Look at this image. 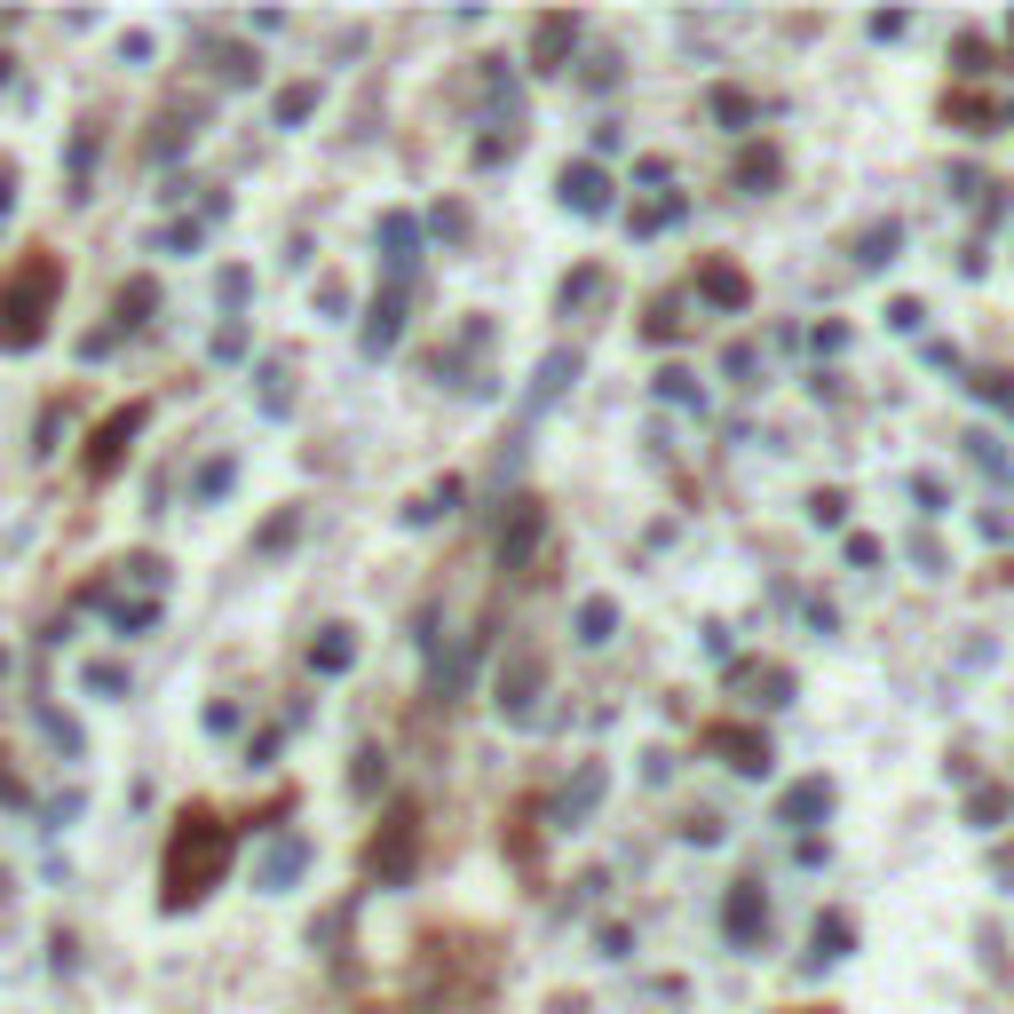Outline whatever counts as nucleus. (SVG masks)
Wrapping results in <instances>:
<instances>
[{"mask_svg":"<svg viewBox=\"0 0 1014 1014\" xmlns=\"http://www.w3.org/2000/svg\"><path fill=\"white\" fill-rule=\"evenodd\" d=\"M722 927H729V943H753V935L769 927V896H761V880H737V888H729Z\"/></svg>","mask_w":1014,"mask_h":1014,"instance_id":"423d86ee","label":"nucleus"},{"mask_svg":"<svg viewBox=\"0 0 1014 1014\" xmlns=\"http://www.w3.org/2000/svg\"><path fill=\"white\" fill-rule=\"evenodd\" d=\"M215 492H230V460H207V468H198V499H215Z\"/></svg>","mask_w":1014,"mask_h":1014,"instance_id":"bb28decb","label":"nucleus"},{"mask_svg":"<svg viewBox=\"0 0 1014 1014\" xmlns=\"http://www.w3.org/2000/svg\"><path fill=\"white\" fill-rule=\"evenodd\" d=\"M310 112H318V80H293V88L278 95V127H301Z\"/></svg>","mask_w":1014,"mask_h":1014,"instance_id":"6ab92c4d","label":"nucleus"},{"mask_svg":"<svg viewBox=\"0 0 1014 1014\" xmlns=\"http://www.w3.org/2000/svg\"><path fill=\"white\" fill-rule=\"evenodd\" d=\"M222 80L246 88V80H254V56H246V48H222Z\"/></svg>","mask_w":1014,"mask_h":1014,"instance_id":"a878e982","label":"nucleus"},{"mask_svg":"<svg viewBox=\"0 0 1014 1014\" xmlns=\"http://www.w3.org/2000/svg\"><path fill=\"white\" fill-rule=\"evenodd\" d=\"M840 952H849V920H817V952L808 959H840Z\"/></svg>","mask_w":1014,"mask_h":1014,"instance_id":"b1692460","label":"nucleus"},{"mask_svg":"<svg viewBox=\"0 0 1014 1014\" xmlns=\"http://www.w3.org/2000/svg\"><path fill=\"white\" fill-rule=\"evenodd\" d=\"M396 342H404V286H389L373 301V318H365V357H389Z\"/></svg>","mask_w":1014,"mask_h":1014,"instance_id":"0eeeda50","label":"nucleus"},{"mask_svg":"<svg viewBox=\"0 0 1014 1014\" xmlns=\"http://www.w3.org/2000/svg\"><path fill=\"white\" fill-rule=\"evenodd\" d=\"M571 373H579V365H571V357H563V349H555V357H548V365H539V389H531V404H548V396H555V389H563V381H571Z\"/></svg>","mask_w":1014,"mask_h":1014,"instance_id":"5701e85b","label":"nucleus"},{"mask_svg":"<svg viewBox=\"0 0 1014 1014\" xmlns=\"http://www.w3.org/2000/svg\"><path fill=\"white\" fill-rule=\"evenodd\" d=\"M571 41H579V24H571V16H548V24H539V72H555V56H563Z\"/></svg>","mask_w":1014,"mask_h":1014,"instance_id":"a211bd4d","label":"nucleus"},{"mask_svg":"<svg viewBox=\"0 0 1014 1014\" xmlns=\"http://www.w3.org/2000/svg\"><path fill=\"white\" fill-rule=\"evenodd\" d=\"M793 1014H817V1006H793Z\"/></svg>","mask_w":1014,"mask_h":1014,"instance_id":"7c9ffc66","label":"nucleus"},{"mask_svg":"<svg viewBox=\"0 0 1014 1014\" xmlns=\"http://www.w3.org/2000/svg\"><path fill=\"white\" fill-rule=\"evenodd\" d=\"M143 420H151L143 404H119V413H112L104 428L88 436V476H95V484H104V476H119V460H127V445H135V428H143Z\"/></svg>","mask_w":1014,"mask_h":1014,"instance_id":"20e7f679","label":"nucleus"},{"mask_svg":"<svg viewBox=\"0 0 1014 1014\" xmlns=\"http://www.w3.org/2000/svg\"><path fill=\"white\" fill-rule=\"evenodd\" d=\"M88 690H104V698H119V690H127V673H119V666H88Z\"/></svg>","mask_w":1014,"mask_h":1014,"instance_id":"c85d7f7f","label":"nucleus"},{"mask_svg":"<svg viewBox=\"0 0 1014 1014\" xmlns=\"http://www.w3.org/2000/svg\"><path fill=\"white\" fill-rule=\"evenodd\" d=\"M143 310H151V278L119 286V333H135V325H143Z\"/></svg>","mask_w":1014,"mask_h":1014,"instance_id":"4be33fe9","label":"nucleus"},{"mask_svg":"<svg viewBox=\"0 0 1014 1014\" xmlns=\"http://www.w3.org/2000/svg\"><path fill=\"white\" fill-rule=\"evenodd\" d=\"M9 207H16V159H0V222H9Z\"/></svg>","mask_w":1014,"mask_h":1014,"instance_id":"c756f323","label":"nucleus"},{"mask_svg":"<svg viewBox=\"0 0 1014 1014\" xmlns=\"http://www.w3.org/2000/svg\"><path fill=\"white\" fill-rule=\"evenodd\" d=\"M539 539H548V507L516 499V507H507V523H499V571H523L539 555Z\"/></svg>","mask_w":1014,"mask_h":1014,"instance_id":"39448f33","label":"nucleus"},{"mask_svg":"<svg viewBox=\"0 0 1014 1014\" xmlns=\"http://www.w3.org/2000/svg\"><path fill=\"white\" fill-rule=\"evenodd\" d=\"M705 746H714V753H729V769H746V776H769V746H761V737L753 729H705Z\"/></svg>","mask_w":1014,"mask_h":1014,"instance_id":"6e6552de","label":"nucleus"},{"mask_svg":"<svg viewBox=\"0 0 1014 1014\" xmlns=\"http://www.w3.org/2000/svg\"><path fill=\"white\" fill-rule=\"evenodd\" d=\"M222 872H230V825L215 808H183L175 832H166V856H159V903L191 911L207 888H222Z\"/></svg>","mask_w":1014,"mask_h":1014,"instance_id":"f257e3e1","label":"nucleus"},{"mask_svg":"<svg viewBox=\"0 0 1014 1014\" xmlns=\"http://www.w3.org/2000/svg\"><path fill=\"white\" fill-rule=\"evenodd\" d=\"M301 864H310V840H286V849H269V864H262V888H286V880H301Z\"/></svg>","mask_w":1014,"mask_h":1014,"instance_id":"dca6fc26","label":"nucleus"},{"mask_svg":"<svg viewBox=\"0 0 1014 1014\" xmlns=\"http://www.w3.org/2000/svg\"><path fill=\"white\" fill-rule=\"evenodd\" d=\"M349 658H357V634H349V626H325V634L310 642V666H318V673H349Z\"/></svg>","mask_w":1014,"mask_h":1014,"instance_id":"4468645a","label":"nucleus"},{"mask_svg":"<svg viewBox=\"0 0 1014 1014\" xmlns=\"http://www.w3.org/2000/svg\"><path fill=\"white\" fill-rule=\"evenodd\" d=\"M825 808H832V785L808 776V785H793L785 800H776V825H808V817H825Z\"/></svg>","mask_w":1014,"mask_h":1014,"instance_id":"ddd939ff","label":"nucleus"},{"mask_svg":"<svg viewBox=\"0 0 1014 1014\" xmlns=\"http://www.w3.org/2000/svg\"><path fill=\"white\" fill-rule=\"evenodd\" d=\"M563 198L579 215H611V175L602 166H563Z\"/></svg>","mask_w":1014,"mask_h":1014,"instance_id":"f8f14e48","label":"nucleus"},{"mask_svg":"<svg viewBox=\"0 0 1014 1014\" xmlns=\"http://www.w3.org/2000/svg\"><path fill=\"white\" fill-rule=\"evenodd\" d=\"M215 357H222V365L246 357V325H222V333H215Z\"/></svg>","mask_w":1014,"mask_h":1014,"instance_id":"cd10ccee","label":"nucleus"},{"mask_svg":"<svg viewBox=\"0 0 1014 1014\" xmlns=\"http://www.w3.org/2000/svg\"><path fill=\"white\" fill-rule=\"evenodd\" d=\"M381 246H389V286H404V269L420 262V222L413 215H381Z\"/></svg>","mask_w":1014,"mask_h":1014,"instance_id":"1a4fd4ad","label":"nucleus"},{"mask_svg":"<svg viewBox=\"0 0 1014 1014\" xmlns=\"http://www.w3.org/2000/svg\"><path fill=\"white\" fill-rule=\"evenodd\" d=\"M698 286H705V293H714V301H722V310H746V278H737V269H729V262H705V269H698Z\"/></svg>","mask_w":1014,"mask_h":1014,"instance_id":"2eb2a0df","label":"nucleus"},{"mask_svg":"<svg viewBox=\"0 0 1014 1014\" xmlns=\"http://www.w3.org/2000/svg\"><path fill=\"white\" fill-rule=\"evenodd\" d=\"M737 183H746V191L776 183V151H746V166H737Z\"/></svg>","mask_w":1014,"mask_h":1014,"instance_id":"393cba45","label":"nucleus"},{"mask_svg":"<svg viewBox=\"0 0 1014 1014\" xmlns=\"http://www.w3.org/2000/svg\"><path fill=\"white\" fill-rule=\"evenodd\" d=\"M198 119H207L198 104H175V112H166V119L151 127V159H183V151L198 143Z\"/></svg>","mask_w":1014,"mask_h":1014,"instance_id":"9d476101","label":"nucleus"},{"mask_svg":"<svg viewBox=\"0 0 1014 1014\" xmlns=\"http://www.w3.org/2000/svg\"><path fill=\"white\" fill-rule=\"evenodd\" d=\"M56 293H64V262L32 246V262H16L9 286H0V349H32V342H41Z\"/></svg>","mask_w":1014,"mask_h":1014,"instance_id":"f03ea898","label":"nucleus"},{"mask_svg":"<svg viewBox=\"0 0 1014 1014\" xmlns=\"http://www.w3.org/2000/svg\"><path fill=\"white\" fill-rule=\"evenodd\" d=\"M896 246H903V230H896V222H872V230H864V254H856V262L872 269V262H888Z\"/></svg>","mask_w":1014,"mask_h":1014,"instance_id":"412c9836","label":"nucleus"},{"mask_svg":"<svg viewBox=\"0 0 1014 1014\" xmlns=\"http://www.w3.org/2000/svg\"><path fill=\"white\" fill-rule=\"evenodd\" d=\"M611 626H619V602L611 595H587L579 602V642H611Z\"/></svg>","mask_w":1014,"mask_h":1014,"instance_id":"f3484780","label":"nucleus"},{"mask_svg":"<svg viewBox=\"0 0 1014 1014\" xmlns=\"http://www.w3.org/2000/svg\"><path fill=\"white\" fill-rule=\"evenodd\" d=\"M531 698H539V658L516 650V666L499 673V714H516V722H523V714H531Z\"/></svg>","mask_w":1014,"mask_h":1014,"instance_id":"9b49d317","label":"nucleus"},{"mask_svg":"<svg viewBox=\"0 0 1014 1014\" xmlns=\"http://www.w3.org/2000/svg\"><path fill=\"white\" fill-rule=\"evenodd\" d=\"M365 864H373V880H413V864H420V808L413 800H396L389 808V825L373 832V849H365Z\"/></svg>","mask_w":1014,"mask_h":1014,"instance_id":"7ed1b4c3","label":"nucleus"},{"mask_svg":"<svg viewBox=\"0 0 1014 1014\" xmlns=\"http://www.w3.org/2000/svg\"><path fill=\"white\" fill-rule=\"evenodd\" d=\"M452 507H460V484L445 476V484H436V492H428L420 507H404V523H436V516H452Z\"/></svg>","mask_w":1014,"mask_h":1014,"instance_id":"aec40b11","label":"nucleus"}]
</instances>
